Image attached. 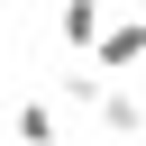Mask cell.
<instances>
[{
  "mask_svg": "<svg viewBox=\"0 0 146 146\" xmlns=\"http://www.w3.org/2000/svg\"><path fill=\"white\" fill-rule=\"evenodd\" d=\"M91 55H100V73H137V64H146V9H137V18H110Z\"/></svg>",
  "mask_w": 146,
  "mask_h": 146,
  "instance_id": "cell-1",
  "label": "cell"
},
{
  "mask_svg": "<svg viewBox=\"0 0 146 146\" xmlns=\"http://www.w3.org/2000/svg\"><path fill=\"white\" fill-rule=\"evenodd\" d=\"M91 119H100L110 137H146V100H137V91H119V82L100 91V110H91Z\"/></svg>",
  "mask_w": 146,
  "mask_h": 146,
  "instance_id": "cell-2",
  "label": "cell"
},
{
  "mask_svg": "<svg viewBox=\"0 0 146 146\" xmlns=\"http://www.w3.org/2000/svg\"><path fill=\"white\" fill-rule=\"evenodd\" d=\"M100 27H110V18H100V0H64V9H55V36H64L73 55H82V46H100Z\"/></svg>",
  "mask_w": 146,
  "mask_h": 146,
  "instance_id": "cell-3",
  "label": "cell"
},
{
  "mask_svg": "<svg viewBox=\"0 0 146 146\" xmlns=\"http://www.w3.org/2000/svg\"><path fill=\"white\" fill-rule=\"evenodd\" d=\"M9 137H18V146H55V110H46V100H27V110L9 119Z\"/></svg>",
  "mask_w": 146,
  "mask_h": 146,
  "instance_id": "cell-4",
  "label": "cell"
},
{
  "mask_svg": "<svg viewBox=\"0 0 146 146\" xmlns=\"http://www.w3.org/2000/svg\"><path fill=\"white\" fill-rule=\"evenodd\" d=\"M100 91H110V73H82V64L64 73V100H73V110H100Z\"/></svg>",
  "mask_w": 146,
  "mask_h": 146,
  "instance_id": "cell-5",
  "label": "cell"
},
{
  "mask_svg": "<svg viewBox=\"0 0 146 146\" xmlns=\"http://www.w3.org/2000/svg\"><path fill=\"white\" fill-rule=\"evenodd\" d=\"M0 146H9V137H0Z\"/></svg>",
  "mask_w": 146,
  "mask_h": 146,
  "instance_id": "cell-6",
  "label": "cell"
}]
</instances>
